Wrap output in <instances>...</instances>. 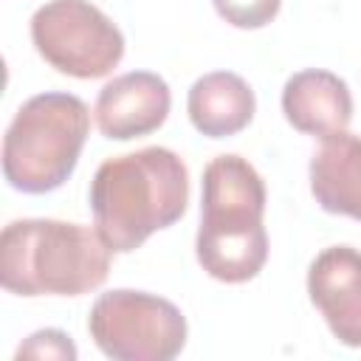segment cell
I'll return each mask as SVG.
<instances>
[{
    "label": "cell",
    "instance_id": "obj_11",
    "mask_svg": "<svg viewBox=\"0 0 361 361\" xmlns=\"http://www.w3.org/2000/svg\"><path fill=\"white\" fill-rule=\"evenodd\" d=\"M254 90L231 71H212L189 87L186 110L197 133L209 138H226L248 127L254 118Z\"/></svg>",
    "mask_w": 361,
    "mask_h": 361
},
{
    "label": "cell",
    "instance_id": "obj_4",
    "mask_svg": "<svg viewBox=\"0 0 361 361\" xmlns=\"http://www.w3.org/2000/svg\"><path fill=\"white\" fill-rule=\"evenodd\" d=\"M90 110L73 93L45 90L20 104L3 138V175L25 195L59 189L76 169Z\"/></svg>",
    "mask_w": 361,
    "mask_h": 361
},
{
    "label": "cell",
    "instance_id": "obj_10",
    "mask_svg": "<svg viewBox=\"0 0 361 361\" xmlns=\"http://www.w3.org/2000/svg\"><path fill=\"white\" fill-rule=\"evenodd\" d=\"M310 192L324 212L361 220V135L322 138L310 158Z\"/></svg>",
    "mask_w": 361,
    "mask_h": 361
},
{
    "label": "cell",
    "instance_id": "obj_3",
    "mask_svg": "<svg viewBox=\"0 0 361 361\" xmlns=\"http://www.w3.org/2000/svg\"><path fill=\"white\" fill-rule=\"evenodd\" d=\"M110 257L96 228L23 217L0 234V282L17 296H79L104 285Z\"/></svg>",
    "mask_w": 361,
    "mask_h": 361
},
{
    "label": "cell",
    "instance_id": "obj_8",
    "mask_svg": "<svg viewBox=\"0 0 361 361\" xmlns=\"http://www.w3.org/2000/svg\"><path fill=\"white\" fill-rule=\"evenodd\" d=\"M307 293L330 333L347 347H361V251L330 245L316 254L307 268Z\"/></svg>",
    "mask_w": 361,
    "mask_h": 361
},
{
    "label": "cell",
    "instance_id": "obj_12",
    "mask_svg": "<svg viewBox=\"0 0 361 361\" xmlns=\"http://www.w3.org/2000/svg\"><path fill=\"white\" fill-rule=\"evenodd\" d=\"M217 14L234 28H262L276 14L282 0H212Z\"/></svg>",
    "mask_w": 361,
    "mask_h": 361
},
{
    "label": "cell",
    "instance_id": "obj_1",
    "mask_svg": "<svg viewBox=\"0 0 361 361\" xmlns=\"http://www.w3.org/2000/svg\"><path fill=\"white\" fill-rule=\"evenodd\" d=\"M186 203V164L166 147L107 158L90 180L93 223L113 254L141 248L155 231L178 223Z\"/></svg>",
    "mask_w": 361,
    "mask_h": 361
},
{
    "label": "cell",
    "instance_id": "obj_9",
    "mask_svg": "<svg viewBox=\"0 0 361 361\" xmlns=\"http://www.w3.org/2000/svg\"><path fill=\"white\" fill-rule=\"evenodd\" d=\"M282 113L293 130L327 138L350 127L353 96L341 76L322 68H307L285 82Z\"/></svg>",
    "mask_w": 361,
    "mask_h": 361
},
{
    "label": "cell",
    "instance_id": "obj_5",
    "mask_svg": "<svg viewBox=\"0 0 361 361\" xmlns=\"http://www.w3.org/2000/svg\"><path fill=\"white\" fill-rule=\"evenodd\" d=\"M96 347L113 361H169L186 344V319L164 296L116 288L102 293L87 316Z\"/></svg>",
    "mask_w": 361,
    "mask_h": 361
},
{
    "label": "cell",
    "instance_id": "obj_2",
    "mask_svg": "<svg viewBox=\"0 0 361 361\" xmlns=\"http://www.w3.org/2000/svg\"><path fill=\"white\" fill-rule=\"evenodd\" d=\"M265 183L240 155H217L203 169L200 228L195 254L200 268L220 282H248L268 259L262 226Z\"/></svg>",
    "mask_w": 361,
    "mask_h": 361
},
{
    "label": "cell",
    "instance_id": "obj_6",
    "mask_svg": "<svg viewBox=\"0 0 361 361\" xmlns=\"http://www.w3.org/2000/svg\"><path fill=\"white\" fill-rule=\"evenodd\" d=\"M37 54L76 79L107 76L124 56L118 25L90 0H48L31 17Z\"/></svg>",
    "mask_w": 361,
    "mask_h": 361
},
{
    "label": "cell",
    "instance_id": "obj_13",
    "mask_svg": "<svg viewBox=\"0 0 361 361\" xmlns=\"http://www.w3.org/2000/svg\"><path fill=\"white\" fill-rule=\"evenodd\" d=\"M17 358H65V361H73L76 358V344L71 341L68 333L48 327V330L31 333L17 347Z\"/></svg>",
    "mask_w": 361,
    "mask_h": 361
},
{
    "label": "cell",
    "instance_id": "obj_7",
    "mask_svg": "<svg viewBox=\"0 0 361 361\" xmlns=\"http://www.w3.org/2000/svg\"><path fill=\"white\" fill-rule=\"evenodd\" d=\"M169 85L152 71H130L110 79L96 99V127L110 141H130L158 130L169 116Z\"/></svg>",
    "mask_w": 361,
    "mask_h": 361
}]
</instances>
